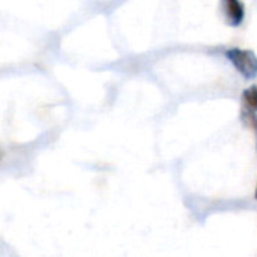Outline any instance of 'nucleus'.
Here are the masks:
<instances>
[{
    "instance_id": "obj_3",
    "label": "nucleus",
    "mask_w": 257,
    "mask_h": 257,
    "mask_svg": "<svg viewBox=\"0 0 257 257\" xmlns=\"http://www.w3.org/2000/svg\"><path fill=\"white\" fill-rule=\"evenodd\" d=\"M242 98H244L245 105H247L248 108L254 110V111L257 113V87L256 86H253V87H250V89L244 90Z\"/></svg>"
},
{
    "instance_id": "obj_4",
    "label": "nucleus",
    "mask_w": 257,
    "mask_h": 257,
    "mask_svg": "<svg viewBox=\"0 0 257 257\" xmlns=\"http://www.w3.org/2000/svg\"><path fill=\"white\" fill-rule=\"evenodd\" d=\"M256 199H257V188H256Z\"/></svg>"
},
{
    "instance_id": "obj_2",
    "label": "nucleus",
    "mask_w": 257,
    "mask_h": 257,
    "mask_svg": "<svg viewBox=\"0 0 257 257\" xmlns=\"http://www.w3.org/2000/svg\"><path fill=\"white\" fill-rule=\"evenodd\" d=\"M223 14L226 17V23L230 27H239L245 17L244 3L241 0H221Z\"/></svg>"
},
{
    "instance_id": "obj_1",
    "label": "nucleus",
    "mask_w": 257,
    "mask_h": 257,
    "mask_svg": "<svg viewBox=\"0 0 257 257\" xmlns=\"http://www.w3.org/2000/svg\"><path fill=\"white\" fill-rule=\"evenodd\" d=\"M226 57L244 78L253 80L257 77V56L253 51L230 48L226 51Z\"/></svg>"
}]
</instances>
